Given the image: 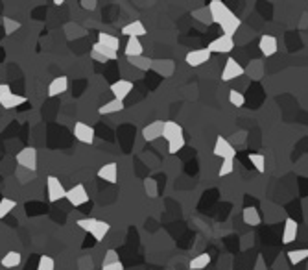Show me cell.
<instances>
[{
    "label": "cell",
    "mask_w": 308,
    "mask_h": 270,
    "mask_svg": "<svg viewBox=\"0 0 308 270\" xmlns=\"http://www.w3.org/2000/svg\"><path fill=\"white\" fill-rule=\"evenodd\" d=\"M17 158V163L22 169L30 170V172H35L37 170V150L34 146H24V148L19 150V154L15 155Z\"/></svg>",
    "instance_id": "1"
},
{
    "label": "cell",
    "mask_w": 308,
    "mask_h": 270,
    "mask_svg": "<svg viewBox=\"0 0 308 270\" xmlns=\"http://www.w3.org/2000/svg\"><path fill=\"white\" fill-rule=\"evenodd\" d=\"M207 10H209V17H211L214 22H218V25H222L223 20L233 13V11L229 10V6H227L225 2H222V0H211Z\"/></svg>",
    "instance_id": "2"
},
{
    "label": "cell",
    "mask_w": 308,
    "mask_h": 270,
    "mask_svg": "<svg viewBox=\"0 0 308 270\" xmlns=\"http://www.w3.org/2000/svg\"><path fill=\"white\" fill-rule=\"evenodd\" d=\"M244 74H246L244 65H240L235 58H227L225 65L222 69V82H231V80H236Z\"/></svg>",
    "instance_id": "3"
},
{
    "label": "cell",
    "mask_w": 308,
    "mask_h": 270,
    "mask_svg": "<svg viewBox=\"0 0 308 270\" xmlns=\"http://www.w3.org/2000/svg\"><path fill=\"white\" fill-rule=\"evenodd\" d=\"M46 194H48L50 202L56 204V202H59V200L65 198L67 189L63 187V184L59 182V178H56V176H48V178H46Z\"/></svg>",
    "instance_id": "4"
},
{
    "label": "cell",
    "mask_w": 308,
    "mask_h": 270,
    "mask_svg": "<svg viewBox=\"0 0 308 270\" xmlns=\"http://www.w3.org/2000/svg\"><path fill=\"white\" fill-rule=\"evenodd\" d=\"M233 49H235V39L229 35H220V37L212 39L207 47L211 54H229Z\"/></svg>",
    "instance_id": "5"
},
{
    "label": "cell",
    "mask_w": 308,
    "mask_h": 270,
    "mask_svg": "<svg viewBox=\"0 0 308 270\" xmlns=\"http://www.w3.org/2000/svg\"><path fill=\"white\" fill-rule=\"evenodd\" d=\"M65 198L68 200L70 206H74V208H82L83 204L89 202V193H87V189L83 187L82 184H78V185H74L72 189H68Z\"/></svg>",
    "instance_id": "6"
},
{
    "label": "cell",
    "mask_w": 308,
    "mask_h": 270,
    "mask_svg": "<svg viewBox=\"0 0 308 270\" xmlns=\"http://www.w3.org/2000/svg\"><path fill=\"white\" fill-rule=\"evenodd\" d=\"M214 155L216 158H222V161L223 160H235L236 158V150H235V146L229 143V141L225 139V137H216V143H214Z\"/></svg>",
    "instance_id": "7"
},
{
    "label": "cell",
    "mask_w": 308,
    "mask_h": 270,
    "mask_svg": "<svg viewBox=\"0 0 308 270\" xmlns=\"http://www.w3.org/2000/svg\"><path fill=\"white\" fill-rule=\"evenodd\" d=\"M74 137H76L80 143L83 145H92L94 143V137H96V131L91 124H85V122H76L74 124Z\"/></svg>",
    "instance_id": "8"
},
{
    "label": "cell",
    "mask_w": 308,
    "mask_h": 270,
    "mask_svg": "<svg viewBox=\"0 0 308 270\" xmlns=\"http://www.w3.org/2000/svg\"><path fill=\"white\" fill-rule=\"evenodd\" d=\"M109 89H111V95L115 97V100L124 102L127 98V95L133 91V82H130V80H116V82L111 83Z\"/></svg>",
    "instance_id": "9"
},
{
    "label": "cell",
    "mask_w": 308,
    "mask_h": 270,
    "mask_svg": "<svg viewBox=\"0 0 308 270\" xmlns=\"http://www.w3.org/2000/svg\"><path fill=\"white\" fill-rule=\"evenodd\" d=\"M212 54L209 52L207 49H197V50H190V52L185 56V61H187V65H190V67H201V65H205V63L211 59Z\"/></svg>",
    "instance_id": "10"
},
{
    "label": "cell",
    "mask_w": 308,
    "mask_h": 270,
    "mask_svg": "<svg viewBox=\"0 0 308 270\" xmlns=\"http://www.w3.org/2000/svg\"><path fill=\"white\" fill-rule=\"evenodd\" d=\"M163 126H164V121H153L146 124L142 128V139L146 143H153V141L161 139L163 137Z\"/></svg>",
    "instance_id": "11"
},
{
    "label": "cell",
    "mask_w": 308,
    "mask_h": 270,
    "mask_svg": "<svg viewBox=\"0 0 308 270\" xmlns=\"http://www.w3.org/2000/svg\"><path fill=\"white\" fill-rule=\"evenodd\" d=\"M259 50L262 56L271 58V56H275L277 50H279V41H277L275 35H262L259 41Z\"/></svg>",
    "instance_id": "12"
},
{
    "label": "cell",
    "mask_w": 308,
    "mask_h": 270,
    "mask_svg": "<svg viewBox=\"0 0 308 270\" xmlns=\"http://www.w3.org/2000/svg\"><path fill=\"white\" fill-rule=\"evenodd\" d=\"M91 58L100 63H106V61H115V59L118 58V54L106 49V47H101L100 43H94L91 49Z\"/></svg>",
    "instance_id": "13"
},
{
    "label": "cell",
    "mask_w": 308,
    "mask_h": 270,
    "mask_svg": "<svg viewBox=\"0 0 308 270\" xmlns=\"http://www.w3.org/2000/svg\"><path fill=\"white\" fill-rule=\"evenodd\" d=\"M98 178L107 182V184H116L118 182V165L116 163H106L98 169Z\"/></svg>",
    "instance_id": "14"
},
{
    "label": "cell",
    "mask_w": 308,
    "mask_h": 270,
    "mask_svg": "<svg viewBox=\"0 0 308 270\" xmlns=\"http://www.w3.org/2000/svg\"><path fill=\"white\" fill-rule=\"evenodd\" d=\"M297 235H299V224L294 218H286L283 228V244L294 242L295 239H297Z\"/></svg>",
    "instance_id": "15"
},
{
    "label": "cell",
    "mask_w": 308,
    "mask_h": 270,
    "mask_svg": "<svg viewBox=\"0 0 308 270\" xmlns=\"http://www.w3.org/2000/svg\"><path fill=\"white\" fill-rule=\"evenodd\" d=\"M124 56L127 59L139 58V56H144V47H142V43H140V39H135V37L127 39V43H125V49H124Z\"/></svg>",
    "instance_id": "16"
},
{
    "label": "cell",
    "mask_w": 308,
    "mask_h": 270,
    "mask_svg": "<svg viewBox=\"0 0 308 270\" xmlns=\"http://www.w3.org/2000/svg\"><path fill=\"white\" fill-rule=\"evenodd\" d=\"M68 89V78L67 76H58L54 78L48 85V97H59L63 93H67Z\"/></svg>",
    "instance_id": "17"
},
{
    "label": "cell",
    "mask_w": 308,
    "mask_h": 270,
    "mask_svg": "<svg viewBox=\"0 0 308 270\" xmlns=\"http://www.w3.org/2000/svg\"><path fill=\"white\" fill-rule=\"evenodd\" d=\"M179 135H183V126L177 124L175 121H164V126H163V139L168 143L172 141L173 137H179Z\"/></svg>",
    "instance_id": "18"
},
{
    "label": "cell",
    "mask_w": 308,
    "mask_h": 270,
    "mask_svg": "<svg viewBox=\"0 0 308 270\" xmlns=\"http://www.w3.org/2000/svg\"><path fill=\"white\" fill-rule=\"evenodd\" d=\"M101 47H106V49L113 50V52L118 54V49H120V39L116 37V35H111V34H106V32H100L98 34V41Z\"/></svg>",
    "instance_id": "19"
},
{
    "label": "cell",
    "mask_w": 308,
    "mask_h": 270,
    "mask_svg": "<svg viewBox=\"0 0 308 270\" xmlns=\"http://www.w3.org/2000/svg\"><path fill=\"white\" fill-rule=\"evenodd\" d=\"M240 26H242V20L238 19L235 13H231L225 20H223L222 25H220V28H222L223 35H229V37H233V35L236 34V30L240 28Z\"/></svg>",
    "instance_id": "20"
},
{
    "label": "cell",
    "mask_w": 308,
    "mask_h": 270,
    "mask_svg": "<svg viewBox=\"0 0 308 270\" xmlns=\"http://www.w3.org/2000/svg\"><path fill=\"white\" fill-rule=\"evenodd\" d=\"M122 35H127V39L130 37L139 39L140 35H146V26L140 20H133V22H130V25H125L122 28Z\"/></svg>",
    "instance_id": "21"
},
{
    "label": "cell",
    "mask_w": 308,
    "mask_h": 270,
    "mask_svg": "<svg viewBox=\"0 0 308 270\" xmlns=\"http://www.w3.org/2000/svg\"><path fill=\"white\" fill-rule=\"evenodd\" d=\"M242 218H244V222H246L247 226H259L260 222H262L259 209L253 208V206H247V208H244V211H242Z\"/></svg>",
    "instance_id": "22"
},
{
    "label": "cell",
    "mask_w": 308,
    "mask_h": 270,
    "mask_svg": "<svg viewBox=\"0 0 308 270\" xmlns=\"http://www.w3.org/2000/svg\"><path fill=\"white\" fill-rule=\"evenodd\" d=\"M109 230H111L109 222L98 220L96 218V222H94V226H92V230H91V235L94 237V241H104L107 237V233H109Z\"/></svg>",
    "instance_id": "23"
},
{
    "label": "cell",
    "mask_w": 308,
    "mask_h": 270,
    "mask_svg": "<svg viewBox=\"0 0 308 270\" xmlns=\"http://www.w3.org/2000/svg\"><path fill=\"white\" fill-rule=\"evenodd\" d=\"M22 263V256H20L19 252H15V250H11V252H8L2 259H0V265L4 266V268H17V266Z\"/></svg>",
    "instance_id": "24"
},
{
    "label": "cell",
    "mask_w": 308,
    "mask_h": 270,
    "mask_svg": "<svg viewBox=\"0 0 308 270\" xmlns=\"http://www.w3.org/2000/svg\"><path fill=\"white\" fill-rule=\"evenodd\" d=\"M211 259H212V257L209 256L207 252H203V254H197L196 257H192V259H190V265H188V268H190V270H203V268H207V266L211 265Z\"/></svg>",
    "instance_id": "25"
},
{
    "label": "cell",
    "mask_w": 308,
    "mask_h": 270,
    "mask_svg": "<svg viewBox=\"0 0 308 270\" xmlns=\"http://www.w3.org/2000/svg\"><path fill=\"white\" fill-rule=\"evenodd\" d=\"M122 109H124V102L113 98V100L106 102L104 106H100L98 113H100V115H113V113H118V111H122Z\"/></svg>",
    "instance_id": "26"
},
{
    "label": "cell",
    "mask_w": 308,
    "mask_h": 270,
    "mask_svg": "<svg viewBox=\"0 0 308 270\" xmlns=\"http://www.w3.org/2000/svg\"><path fill=\"white\" fill-rule=\"evenodd\" d=\"M286 257H288L290 265H301L303 261L308 259V248H301V250H290L288 254H286Z\"/></svg>",
    "instance_id": "27"
},
{
    "label": "cell",
    "mask_w": 308,
    "mask_h": 270,
    "mask_svg": "<svg viewBox=\"0 0 308 270\" xmlns=\"http://www.w3.org/2000/svg\"><path fill=\"white\" fill-rule=\"evenodd\" d=\"M22 104H26V97H22V95H15V93H11L10 97L6 98L0 106L4 107V109H15V107L22 106Z\"/></svg>",
    "instance_id": "28"
},
{
    "label": "cell",
    "mask_w": 308,
    "mask_h": 270,
    "mask_svg": "<svg viewBox=\"0 0 308 270\" xmlns=\"http://www.w3.org/2000/svg\"><path fill=\"white\" fill-rule=\"evenodd\" d=\"M127 61H130V65H133V67L139 69V71H144V73L151 71V67H153V59L144 58V56H139V58H131V59H127Z\"/></svg>",
    "instance_id": "29"
},
{
    "label": "cell",
    "mask_w": 308,
    "mask_h": 270,
    "mask_svg": "<svg viewBox=\"0 0 308 270\" xmlns=\"http://www.w3.org/2000/svg\"><path fill=\"white\" fill-rule=\"evenodd\" d=\"M15 208H17V202L13 198H2L0 200V218H6Z\"/></svg>",
    "instance_id": "30"
},
{
    "label": "cell",
    "mask_w": 308,
    "mask_h": 270,
    "mask_svg": "<svg viewBox=\"0 0 308 270\" xmlns=\"http://www.w3.org/2000/svg\"><path fill=\"white\" fill-rule=\"evenodd\" d=\"M187 145V139H185V135H179V137H173L172 141H168V152L170 154H177L181 150L185 148Z\"/></svg>",
    "instance_id": "31"
},
{
    "label": "cell",
    "mask_w": 308,
    "mask_h": 270,
    "mask_svg": "<svg viewBox=\"0 0 308 270\" xmlns=\"http://www.w3.org/2000/svg\"><path fill=\"white\" fill-rule=\"evenodd\" d=\"M249 161H251V165L256 169V172H260V174L266 172V158H264V154H249Z\"/></svg>",
    "instance_id": "32"
},
{
    "label": "cell",
    "mask_w": 308,
    "mask_h": 270,
    "mask_svg": "<svg viewBox=\"0 0 308 270\" xmlns=\"http://www.w3.org/2000/svg\"><path fill=\"white\" fill-rule=\"evenodd\" d=\"M229 102H231L235 107H244L246 106V97H244V93L231 89V91H229Z\"/></svg>",
    "instance_id": "33"
},
{
    "label": "cell",
    "mask_w": 308,
    "mask_h": 270,
    "mask_svg": "<svg viewBox=\"0 0 308 270\" xmlns=\"http://www.w3.org/2000/svg\"><path fill=\"white\" fill-rule=\"evenodd\" d=\"M2 25H4V34H6V35L15 34V32H17V30L20 28V22H19V20L11 19V17H4V19H2Z\"/></svg>",
    "instance_id": "34"
},
{
    "label": "cell",
    "mask_w": 308,
    "mask_h": 270,
    "mask_svg": "<svg viewBox=\"0 0 308 270\" xmlns=\"http://www.w3.org/2000/svg\"><path fill=\"white\" fill-rule=\"evenodd\" d=\"M235 170V160H223L222 165H220V170H218V176L220 178H225Z\"/></svg>",
    "instance_id": "35"
},
{
    "label": "cell",
    "mask_w": 308,
    "mask_h": 270,
    "mask_svg": "<svg viewBox=\"0 0 308 270\" xmlns=\"http://www.w3.org/2000/svg\"><path fill=\"white\" fill-rule=\"evenodd\" d=\"M37 270H56V263L50 256H41L37 263Z\"/></svg>",
    "instance_id": "36"
},
{
    "label": "cell",
    "mask_w": 308,
    "mask_h": 270,
    "mask_svg": "<svg viewBox=\"0 0 308 270\" xmlns=\"http://www.w3.org/2000/svg\"><path fill=\"white\" fill-rule=\"evenodd\" d=\"M144 191L148 196H157V182L151 178H146L144 179Z\"/></svg>",
    "instance_id": "37"
},
{
    "label": "cell",
    "mask_w": 308,
    "mask_h": 270,
    "mask_svg": "<svg viewBox=\"0 0 308 270\" xmlns=\"http://www.w3.org/2000/svg\"><path fill=\"white\" fill-rule=\"evenodd\" d=\"M94 222H96V218H80V220H78V228H82L83 232L91 233Z\"/></svg>",
    "instance_id": "38"
},
{
    "label": "cell",
    "mask_w": 308,
    "mask_h": 270,
    "mask_svg": "<svg viewBox=\"0 0 308 270\" xmlns=\"http://www.w3.org/2000/svg\"><path fill=\"white\" fill-rule=\"evenodd\" d=\"M116 261H120V257H118V252L116 250H107L106 252V257H104V265H107V263H116Z\"/></svg>",
    "instance_id": "39"
},
{
    "label": "cell",
    "mask_w": 308,
    "mask_h": 270,
    "mask_svg": "<svg viewBox=\"0 0 308 270\" xmlns=\"http://www.w3.org/2000/svg\"><path fill=\"white\" fill-rule=\"evenodd\" d=\"M11 93H13V91H11V87L8 85V83H0V104H2L6 98L10 97Z\"/></svg>",
    "instance_id": "40"
},
{
    "label": "cell",
    "mask_w": 308,
    "mask_h": 270,
    "mask_svg": "<svg viewBox=\"0 0 308 270\" xmlns=\"http://www.w3.org/2000/svg\"><path fill=\"white\" fill-rule=\"evenodd\" d=\"M80 6H82L83 10H87V11H94L98 8V2H96V0H82V2H80Z\"/></svg>",
    "instance_id": "41"
},
{
    "label": "cell",
    "mask_w": 308,
    "mask_h": 270,
    "mask_svg": "<svg viewBox=\"0 0 308 270\" xmlns=\"http://www.w3.org/2000/svg\"><path fill=\"white\" fill-rule=\"evenodd\" d=\"M17 178H19L20 182L24 184L28 178H34V172H30V170H26V169H22V167H20V169L17 170Z\"/></svg>",
    "instance_id": "42"
},
{
    "label": "cell",
    "mask_w": 308,
    "mask_h": 270,
    "mask_svg": "<svg viewBox=\"0 0 308 270\" xmlns=\"http://www.w3.org/2000/svg\"><path fill=\"white\" fill-rule=\"evenodd\" d=\"M101 270H124V265H122V261L107 263V265H101Z\"/></svg>",
    "instance_id": "43"
},
{
    "label": "cell",
    "mask_w": 308,
    "mask_h": 270,
    "mask_svg": "<svg viewBox=\"0 0 308 270\" xmlns=\"http://www.w3.org/2000/svg\"><path fill=\"white\" fill-rule=\"evenodd\" d=\"M80 265H82V268H89V270H91L92 268V259H91V257H83Z\"/></svg>",
    "instance_id": "44"
},
{
    "label": "cell",
    "mask_w": 308,
    "mask_h": 270,
    "mask_svg": "<svg viewBox=\"0 0 308 270\" xmlns=\"http://www.w3.org/2000/svg\"><path fill=\"white\" fill-rule=\"evenodd\" d=\"M54 4H56V6H63L65 2H63V0H54Z\"/></svg>",
    "instance_id": "45"
}]
</instances>
